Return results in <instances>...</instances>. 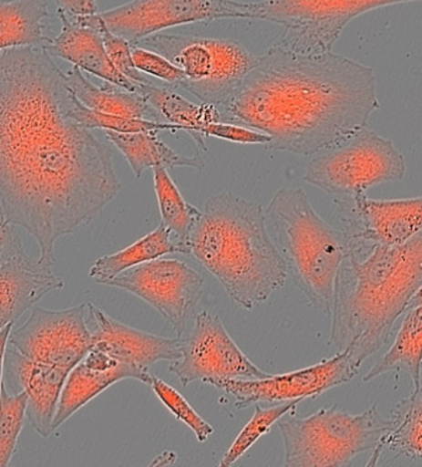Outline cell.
<instances>
[{"label":"cell","instance_id":"7","mask_svg":"<svg viewBox=\"0 0 422 467\" xmlns=\"http://www.w3.org/2000/svg\"><path fill=\"white\" fill-rule=\"evenodd\" d=\"M186 75L180 89L201 103L221 107L256 66L258 57L235 41L186 35L155 34L139 41Z\"/></svg>","mask_w":422,"mask_h":467},{"label":"cell","instance_id":"3","mask_svg":"<svg viewBox=\"0 0 422 467\" xmlns=\"http://www.w3.org/2000/svg\"><path fill=\"white\" fill-rule=\"evenodd\" d=\"M350 240L335 284L329 344L362 365L388 343L422 285V230L394 246Z\"/></svg>","mask_w":422,"mask_h":467},{"label":"cell","instance_id":"16","mask_svg":"<svg viewBox=\"0 0 422 467\" xmlns=\"http://www.w3.org/2000/svg\"><path fill=\"white\" fill-rule=\"evenodd\" d=\"M92 347L125 364L149 368L156 362L180 358V337L153 336L111 318L106 310L88 303Z\"/></svg>","mask_w":422,"mask_h":467},{"label":"cell","instance_id":"9","mask_svg":"<svg viewBox=\"0 0 422 467\" xmlns=\"http://www.w3.org/2000/svg\"><path fill=\"white\" fill-rule=\"evenodd\" d=\"M422 0H263L257 20L278 24L283 34L272 47L314 56L333 51L348 24L362 14Z\"/></svg>","mask_w":422,"mask_h":467},{"label":"cell","instance_id":"40","mask_svg":"<svg viewBox=\"0 0 422 467\" xmlns=\"http://www.w3.org/2000/svg\"><path fill=\"white\" fill-rule=\"evenodd\" d=\"M421 138H422V136H421Z\"/></svg>","mask_w":422,"mask_h":467},{"label":"cell","instance_id":"24","mask_svg":"<svg viewBox=\"0 0 422 467\" xmlns=\"http://www.w3.org/2000/svg\"><path fill=\"white\" fill-rule=\"evenodd\" d=\"M393 371H404L409 375L414 389L421 385L422 305L406 310L392 347L369 368L364 381L371 382Z\"/></svg>","mask_w":422,"mask_h":467},{"label":"cell","instance_id":"17","mask_svg":"<svg viewBox=\"0 0 422 467\" xmlns=\"http://www.w3.org/2000/svg\"><path fill=\"white\" fill-rule=\"evenodd\" d=\"M151 376L149 368L125 364L90 348L88 354L69 371L66 379L52 423L54 431L115 383L136 379L149 385Z\"/></svg>","mask_w":422,"mask_h":467},{"label":"cell","instance_id":"4","mask_svg":"<svg viewBox=\"0 0 422 467\" xmlns=\"http://www.w3.org/2000/svg\"><path fill=\"white\" fill-rule=\"evenodd\" d=\"M188 247L241 308L262 305L287 282L262 205L232 192L209 198Z\"/></svg>","mask_w":422,"mask_h":467},{"label":"cell","instance_id":"25","mask_svg":"<svg viewBox=\"0 0 422 467\" xmlns=\"http://www.w3.org/2000/svg\"><path fill=\"white\" fill-rule=\"evenodd\" d=\"M385 448L396 456L411 460L422 459V383L406 400L393 408L389 430L375 449L368 466L378 462Z\"/></svg>","mask_w":422,"mask_h":467},{"label":"cell","instance_id":"10","mask_svg":"<svg viewBox=\"0 0 422 467\" xmlns=\"http://www.w3.org/2000/svg\"><path fill=\"white\" fill-rule=\"evenodd\" d=\"M258 9L260 3L239 0H132L99 16L111 33L135 47L173 26L221 19L257 20Z\"/></svg>","mask_w":422,"mask_h":467},{"label":"cell","instance_id":"20","mask_svg":"<svg viewBox=\"0 0 422 467\" xmlns=\"http://www.w3.org/2000/svg\"><path fill=\"white\" fill-rule=\"evenodd\" d=\"M57 16L62 24L61 31L45 47L52 57L67 61L80 71L99 77L104 82L139 94L144 83L132 82L115 68L107 54L99 30L77 23L59 9Z\"/></svg>","mask_w":422,"mask_h":467},{"label":"cell","instance_id":"2","mask_svg":"<svg viewBox=\"0 0 422 467\" xmlns=\"http://www.w3.org/2000/svg\"><path fill=\"white\" fill-rule=\"evenodd\" d=\"M379 108L369 66L271 47L219 110L221 123L266 134L267 149L314 156L346 142Z\"/></svg>","mask_w":422,"mask_h":467},{"label":"cell","instance_id":"1","mask_svg":"<svg viewBox=\"0 0 422 467\" xmlns=\"http://www.w3.org/2000/svg\"><path fill=\"white\" fill-rule=\"evenodd\" d=\"M76 99L45 48L0 52V205L48 265L121 190L111 150L72 117Z\"/></svg>","mask_w":422,"mask_h":467},{"label":"cell","instance_id":"6","mask_svg":"<svg viewBox=\"0 0 422 467\" xmlns=\"http://www.w3.org/2000/svg\"><path fill=\"white\" fill-rule=\"evenodd\" d=\"M284 444V466H350L355 456L375 451L389 430V418L373 404L362 413L324 407L305 418L278 425Z\"/></svg>","mask_w":422,"mask_h":467},{"label":"cell","instance_id":"13","mask_svg":"<svg viewBox=\"0 0 422 467\" xmlns=\"http://www.w3.org/2000/svg\"><path fill=\"white\" fill-rule=\"evenodd\" d=\"M8 345L30 360L71 371L92 347L88 305L65 309L34 306L26 323L12 330Z\"/></svg>","mask_w":422,"mask_h":467},{"label":"cell","instance_id":"38","mask_svg":"<svg viewBox=\"0 0 422 467\" xmlns=\"http://www.w3.org/2000/svg\"><path fill=\"white\" fill-rule=\"evenodd\" d=\"M13 327L14 326H8L5 327V329L0 330V393H2L3 383H5L6 348H8V340Z\"/></svg>","mask_w":422,"mask_h":467},{"label":"cell","instance_id":"21","mask_svg":"<svg viewBox=\"0 0 422 467\" xmlns=\"http://www.w3.org/2000/svg\"><path fill=\"white\" fill-rule=\"evenodd\" d=\"M65 73L69 88L76 99L89 109L135 119H162L155 108L141 94L130 92L109 82L100 87L96 86L76 66Z\"/></svg>","mask_w":422,"mask_h":467},{"label":"cell","instance_id":"19","mask_svg":"<svg viewBox=\"0 0 422 467\" xmlns=\"http://www.w3.org/2000/svg\"><path fill=\"white\" fill-rule=\"evenodd\" d=\"M65 287L52 265L26 253L0 265V330L14 326L45 296Z\"/></svg>","mask_w":422,"mask_h":467},{"label":"cell","instance_id":"12","mask_svg":"<svg viewBox=\"0 0 422 467\" xmlns=\"http://www.w3.org/2000/svg\"><path fill=\"white\" fill-rule=\"evenodd\" d=\"M170 371L184 387L195 381L209 385L215 379H260L271 376L243 354L220 317L208 309L195 316L190 336L180 337V358L170 362Z\"/></svg>","mask_w":422,"mask_h":467},{"label":"cell","instance_id":"23","mask_svg":"<svg viewBox=\"0 0 422 467\" xmlns=\"http://www.w3.org/2000/svg\"><path fill=\"white\" fill-rule=\"evenodd\" d=\"M157 134L159 132H128L127 134V132L104 131L107 140L123 153L138 179L146 170L156 166H163L166 169L177 166L204 169L205 162L201 155L199 153L193 156L180 155L160 140Z\"/></svg>","mask_w":422,"mask_h":467},{"label":"cell","instance_id":"18","mask_svg":"<svg viewBox=\"0 0 422 467\" xmlns=\"http://www.w3.org/2000/svg\"><path fill=\"white\" fill-rule=\"evenodd\" d=\"M5 368L10 379L26 392V420L41 438L54 433V418L59 396L69 374L67 369L40 364L23 357L13 348H6Z\"/></svg>","mask_w":422,"mask_h":467},{"label":"cell","instance_id":"34","mask_svg":"<svg viewBox=\"0 0 422 467\" xmlns=\"http://www.w3.org/2000/svg\"><path fill=\"white\" fill-rule=\"evenodd\" d=\"M132 58L139 72L156 77L176 88H180L186 82V75L155 51L142 47H132Z\"/></svg>","mask_w":422,"mask_h":467},{"label":"cell","instance_id":"37","mask_svg":"<svg viewBox=\"0 0 422 467\" xmlns=\"http://www.w3.org/2000/svg\"><path fill=\"white\" fill-rule=\"evenodd\" d=\"M57 9L71 17L89 16L98 14L96 0H55Z\"/></svg>","mask_w":422,"mask_h":467},{"label":"cell","instance_id":"29","mask_svg":"<svg viewBox=\"0 0 422 467\" xmlns=\"http://www.w3.org/2000/svg\"><path fill=\"white\" fill-rule=\"evenodd\" d=\"M300 402H302L300 400H287V402L273 403V406L271 407H261L258 403L254 404L253 417L237 435L219 466L233 465L237 460L242 458L252 448L254 442L267 434L281 418L295 410Z\"/></svg>","mask_w":422,"mask_h":467},{"label":"cell","instance_id":"36","mask_svg":"<svg viewBox=\"0 0 422 467\" xmlns=\"http://www.w3.org/2000/svg\"><path fill=\"white\" fill-rule=\"evenodd\" d=\"M23 253H26V249H24L15 225L8 221L2 205H0V265L8 263Z\"/></svg>","mask_w":422,"mask_h":467},{"label":"cell","instance_id":"11","mask_svg":"<svg viewBox=\"0 0 422 467\" xmlns=\"http://www.w3.org/2000/svg\"><path fill=\"white\" fill-rule=\"evenodd\" d=\"M104 285L124 289L148 303L180 337L203 297L204 278L183 261L160 257L121 272Z\"/></svg>","mask_w":422,"mask_h":467},{"label":"cell","instance_id":"26","mask_svg":"<svg viewBox=\"0 0 422 467\" xmlns=\"http://www.w3.org/2000/svg\"><path fill=\"white\" fill-rule=\"evenodd\" d=\"M139 94L145 97L160 117L193 136L198 148L207 151V145L203 140V135L201 134V129L208 124L221 123V114L218 107L207 103L198 106L173 90L165 87L153 86L152 83H144Z\"/></svg>","mask_w":422,"mask_h":467},{"label":"cell","instance_id":"30","mask_svg":"<svg viewBox=\"0 0 422 467\" xmlns=\"http://www.w3.org/2000/svg\"><path fill=\"white\" fill-rule=\"evenodd\" d=\"M26 392H13L3 383L0 393V467L9 466L26 420Z\"/></svg>","mask_w":422,"mask_h":467},{"label":"cell","instance_id":"31","mask_svg":"<svg viewBox=\"0 0 422 467\" xmlns=\"http://www.w3.org/2000/svg\"><path fill=\"white\" fill-rule=\"evenodd\" d=\"M71 113L72 117L75 118L79 124L90 129V130L99 129V130L127 132V134L128 132L180 130L178 125L162 123V121L135 119V118L118 117V115L100 113V111L92 110L83 106L78 99H76Z\"/></svg>","mask_w":422,"mask_h":467},{"label":"cell","instance_id":"5","mask_svg":"<svg viewBox=\"0 0 422 467\" xmlns=\"http://www.w3.org/2000/svg\"><path fill=\"white\" fill-rule=\"evenodd\" d=\"M264 212L288 276L310 305L330 317L335 284L350 251V236L324 221L302 188L278 191Z\"/></svg>","mask_w":422,"mask_h":467},{"label":"cell","instance_id":"33","mask_svg":"<svg viewBox=\"0 0 422 467\" xmlns=\"http://www.w3.org/2000/svg\"><path fill=\"white\" fill-rule=\"evenodd\" d=\"M149 386L151 387L153 392L159 397L160 402L165 404L167 410L177 418L178 420L183 421L190 430L193 431L195 437L201 442H205L214 433V428L208 423L204 418L199 416L190 403L180 395L176 389L170 386L169 383L162 381L156 375L151 376Z\"/></svg>","mask_w":422,"mask_h":467},{"label":"cell","instance_id":"8","mask_svg":"<svg viewBox=\"0 0 422 467\" xmlns=\"http://www.w3.org/2000/svg\"><path fill=\"white\" fill-rule=\"evenodd\" d=\"M406 173V158L396 144L365 127L344 144L317 153L304 181L334 196L355 197L378 184L399 182Z\"/></svg>","mask_w":422,"mask_h":467},{"label":"cell","instance_id":"27","mask_svg":"<svg viewBox=\"0 0 422 467\" xmlns=\"http://www.w3.org/2000/svg\"><path fill=\"white\" fill-rule=\"evenodd\" d=\"M172 254H182V250L174 242L169 230L160 223L159 226L144 238L118 253L98 259L90 267L89 277L97 284L106 285L108 281L113 280L129 268Z\"/></svg>","mask_w":422,"mask_h":467},{"label":"cell","instance_id":"15","mask_svg":"<svg viewBox=\"0 0 422 467\" xmlns=\"http://www.w3.org/2000/svg\"><path fill=\"white\" fill-rule=\"evenodd\" d=\"M335 204L344 232L365 243L400 245L422 230V197L380 201L364 193Z\"/></svg>","mask_w":422,"mask_h":467},{"label":"cell","instance_id":"32","mask_svg":"<svg viewBox=\"0 0 422 467\" xmlns=\"http://www.w3.org/2000/svg\"><path fill=\"white\" fill-rule=\"evenodd\" d=\"M72 19L76 20L77 23L82 24V26L99 30L107 54L109 56L110 61L113 62L115 68L121 75H124L132 82L151 83L146 78L144 73L139 72L138 67H136L134 58H132V45L128 40H125V38L111 33L106 24H104L102 17L99 16V13L89 16L72 17Z\"/></svg>","mask_w":422,"mask_h":467},{"label":"cell","instance_id":"28","mask_svg":"<svg viewBox=\"0 0 422 467\" xmlns=\"http://www.w3.org/2000/svg\"><path fill=\"white\" fill-rule=\"evenodd\" d=\"M152 172L157 202H159L160 224L169 230L174 242L182 250L183 255H190L188 242L194 226L201 217V212L184 200L170 177L169 169L156 166L153 167Z\"/></svg>","mask_w":422,"mask_h":467},{"label":"cell","instance_id":"39","mask_svg":"<svg viewBox=\"0 0 422 467\" xmlns=\"http://www.w3.org/2000/svg\"><path fill=\"white\" fill-rule=\"evenodd\" d=\"M420 305H422V285H421L420 289H418V291L417 292V295H415L414 297L411 298L409 306H407V309L413 308V306H420Z\"/></svg>","mask_w":422,"mask_h":467},{"label":"cell","instance_id":"22","mask_svg":"<svg viewBox=\"0 0 422 467\" xmlns=\"http://www.w3.org/2000/svg\"><path fill=\"white\" fill-rule=\"evenodd\" d=\"M48 0H0V52L46 47Z\"/></svg>","mask_w":422,"mask_h":467},{"label":"cell","instance_id":"35","mask_svg":"<svg viewBox=\"0 0 422 467\" xmlns=\"http://www.w3.org/2000/svg\"><path fill=\"white\" fill-rule=\"evenodd\" d=\"M203 136H214L224 140L237 142V144H262L267 145L270 138L263 132L252 129L240 127L230 123H211L201 129Z\"/></svg>","mask_w":422,"mask_h":467},{"label":"cell","instance_id":"14","mask_svg":"<svg viewBox=\"0 0 422 467\" xmlns=\"http://www.w3.org/2000/svg\"><path fill=\"white\" fill-rule=\"evenodd\" d=\"M361 366L350 350H344L333 358L288 374L271 375L260 379H215L209 385L232 396L237 410H243L256 403L315 399L335 387L351 382Z\"/></svg>","mask_w":422,"mask_h":467}]
</instances>
